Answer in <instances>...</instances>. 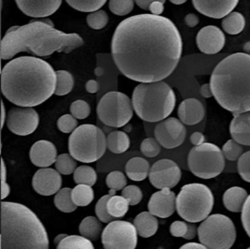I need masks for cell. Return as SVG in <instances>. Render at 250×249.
I'll use <instances>...</instances> for the list:
<instances>
[{"label": "cell", "mask_w": 250, "mask_h": 249, "mask_svg": "<svg viewBox=\"0 0 250 249\" xmlns=\"http://www.w3.org/2000/svg\"><path fill=\"white\" fill-rule=\"evenodd\" d=\"M112 56L128 79L156 83L169 77L182 57V37L170 19L138 14L117 25L112 39Z\"/></svg>", "instance_id": "1"}, {"label": "cell", "mask_w": 250, "mask_h": 249, "mask_svg": "<svg viewBox=\"0 0 250 249\" xmlns=\"http://www.w3.org/2000/svg\"><path fill=\"white\" fill-rule=\"evenodd\" d=\"M57 83V71L38 57H18L2 68V93L9 102L19 107L42 104L55 94Z\"/></svg>", "instance_id": "2"}, {"label": "cell", "mask_w": 250, "mask_h": 249, "mask_svg": "<svg viewBox=\"0 0 250 249\" xmlns=\"http://www.w3.org/2000/svg\"><path fill=\"white\" fill-rule=\"evenodd\" d=\"M83 45L80 35L57 30L50 20L31 21L6 32L1 42V58L9 60L22 52L37 57H49L56 52L69 54Z\"/></svg>", "instance_id": "3"}, {"label": "cell", "mask_w": 250, "mask_h": 249, "mask_svg": "<svg viewBox=\"0 0 250 249\" xmlns=\"http://www.w3.org/2000/svg\"><path fill=\"white\" fill-rule=\"evenodd\" d=\"M210 86L216 102L233 115L250 112V55L224 58L213 70Z\"/></svg>", "instance_id": "4"}, {"label": "cell", "mask_w": 250, "mask_h": 249, "mask_svg": "<svg viewBox=\"0 0 250 249\" xmlns=\"http://www.w3.org/2000/svg\"><path fill=\"white\" fill-rule=\"evenodd\" d=\"M1 249H49L45 227L23 204L1 203Z\"/></svg>", "instance_id": "5"}, {"label": "cell", "mask_w": 250, "mask_h": 249, "mask_svg": "<svg viewBox=\"0 0 250 249\" xmlns=\"http://www.w3.org/2000/svg\"><path fill=\"white\" fill-rule=\"evenodd\" d=\"M132 106L144 121L156 123L166 119L174 110L176 97L165 82L143 83L132 93Z\"/></svg>", "instance_id": "6"}, {"label": "cell", "mask_w": 250, "mask_h": 249, "mask_svg": "<svg viewBox=\"0 0 250 249\" xmlns=\"http://www.w3.org/2000/svg\"><path fill=\"white\" fill-rule=\"evenodd\" d=\"M214 195L203 184H188L184 186L176 197L177 214L189 223L205 220L214 207Z\"/></svg>", "instance_id": "7"}, {"label": "cell", "mask_w": 250, "mask_h": 249, "mask_svg": "<svg viewBox=\"0 0 250 249\" xmlns=\"http://www.w3.org/2000/svg\"><path fill=\"white\" fill-rule=\"evenodd\" d=\"M107 148V138L95 124L78 126L68 139L69 154L80 162L92 163L102 159Z\"/></svg>", "instance_id": "8"}, {"label": "cell", "mask_w": 250, "mask_h": 249, "mask_svg": "<svg viewBox=\"0 0 250 249\" xmlns=\"http://www.w3.org/2000/svg\"><path fill=\"white\" fill-rule=\"evenodd\" d=\"M201 244L208 249H229L236 240V228L228 216L210 215L198 228Z\"/></svg>", "instance_id": "9"}, {"label": "cell", "mask_w": 250, "mask_h": 249, "mask_svg": "<svg viewBox=\"0 0 250 249\" xmlns=\"http://www.w3.org/2000/svg\"><path fill=\"white\" fill-rule=\"evenodd\" d=\"M188 165L195 176L202 179H212L224 170L225 157L222 150L216 145L205 143L190 150Z\"/></svg>", "instance_id": "10"}, {"label": "cell", "mask_w": 250, "mask_h": 249, "mask_svg": "<svg viewBox=\"0 0 250 249\" xmlns=\"http://www.w3.org/2000/svg\"><path fill=\"white\" fill-rule=\"evenodd\" d=\"M97 114L103 124L112 127H122L133 116L132 102L124 93L109 92L99 102Z\"/></svg>", "instance_id": "11"}, {"label": "cell", "mask_w": 250, "mask_h": 249, "mask_svg": "<svg viewBox=\"0 0 250 249\" xmlns=\"http://www.w3.org/2000/svg\"><path fill=\"white\" fill-rule=\"evenodd\" d=\"M104 249H135L138 243V232L134 224L114 220L105 227L102 233Z\"/></svg>", "instance_id": "12"}, {"label": "cell", "mask_w": 250, "mask_h": 249, "mask_svg": "<svg viewBox=\"0 0 250 249\" xmlns=\"http://www.w3.org/2000/svg\"><path fill=\"white\" fill-rule=\"evenodd\" d=\"M39 124L40 115L32 107H15L8 113V128L16 135H30L38 128Z\"/></svg>", "instance_id": "13"}, {"label": "cell", "mask_w": 250, "mask_h": 249, "mask_svg": "<svg viewBox=\"0 0 250 249\" xmlns=\"http://www.w3.org/2000/svg\"><path fill=\"white\" fill-rule=\"evenodd\" d=\"M180 167L171 159H160L150 168L149 181L158 189L172 188L181 180Z\"/></svg>", "instance_id": "14"}, {"label": "cell", "mask_w": 250, "mask_h": 249, "mask_svg": "<svg viewBox=\"0 0 250 249\" xmlns=\"http://www.w3.org/2000/svg\"><path fill=\"white\" fill-rule=\"evenodd\" d=\"M154 135L162 147L173 149L183 145L187 136V129L180 119L169 117L157 124Z\"/></svg>", "instance_id": "15"}, {"label": "cell", "mask_w": 250, "mask_h": 249, "mask_svg": "<svg viewBox=\"0 0 250 249\" xmlns=\"http://www.w3.org/2000/svg\"><path fill=\"white\" fill-rule=\"evenodd\" d=\"M35 191L42 196H52L57 194L62 186L61 173L51 168H42L36 171L32 179Z\"/></svg>", "instance_id": "16"}, {"label": "cell", "mask_w": 250, "mask_h": 249, "mask_svg": "<svg viewBox=\"0 0 250 249\" xmlns=\"http://www.w3.org/2000/svg\"><path fill=\"white\" fill-rule=\"evenodd\" d=\"M197 46L200 51L206 55H215L220 52L225 45V35L215 25L203 27L196 38Z\"/></svg>", "instance_id": "17"}, {"label": "cell", "mask_w": 250, "mask_h": 249, "mask_svg": "<svg viewBox=\"0 0 250 249\" xmlns=\"http://www.w3.org/2000/svg\"><path fill=\"white\" fill-rule=\"evenodd\" d=\"M176 210V195L170 188L154 193L148 202V211L159 218H167Z\"/></svg>", "instance_id": "18"}, {"label": "cell", "mask_w": 250, "mask_h": 249, "mask_svg": "<svg viewBox=\"0 0 250 249\" xmlns=\"http://www.w3.org/2000/svg\"><path fill=\"white\" fill-rule=\"evenodd\" d=\"M23 14L34 18H45L60 8L62 0H15Z\"/></svg>", "instance_id": "19"}, {"label": "cell", "mask_w": 250, "mask_h": 249, "mask_svg": "<svg viewBox=\"0 0 250 249\" xmlns=\"http://www.w3.org/2000/svg\"><path fill=\"white\" fill-rule=\"evenodd\" d=\"M239 0H192L194 8L207 17L220 19L234 10Z\"/></svg>", "instance_id": "20"}, {"label": "cell", "mask_w": 250, "mask_h": 249, "mask_svg": "<svg viewBox=\"0 0 250 249\" xmlns=\"http://www.w3.org/2000/svg\"><path fill=\"white\" fill-rule=\"evenodd\" d=\"M29 158L37 167H50L57 161V147L53 143L45 140L36 142L30 149Z\"/></svg>", "instance_id": "21"}, {"label": "cell", "mask_w": 250, "mask_h": 249, "mask_svg": "<svg viewBox=\"0 0 250 249\" xmlns=\"http://www.w3.org/2000/svg\"><path fill=\"white\" fill-rule=\"evenodd\" d=\"M205 107L196 99H187L178 108V116L183 124L193 125L199 124L205 117Z\"/></svg>", "instance_id": "22"}, {"label": "cell", "mask_w": 250, "mask_h": 249, "mask_svg": "<svg viewBox=\"0 0 250 249\" xmlns=\"http://www.w3.org/2000/svg\"><path fill=\"white\" fill-rule=\"evenodd\" d=\"M229 132L232 140L242 145L250 146V112L233 115Z\"/></svg>", "instance_id": "23"}, {"label": "cell", "mask_w": 250, "mask_h": 249, "mask_svg": "<svg viewBox=\"0 0 250 249\" xmlns=\"http://www.w3.org/2000/svg\"><path fill=\"white\" fill-rule=\"evenodd\" d=\"M249 195L246 189L240 187H232L227 189L223 195V204L225 208L233 213H240L243 210Z\"/></svg>", "instance_id": "24"}, {"label": "cell", "mask_w": 250, "mask_h": 249, "mask_svg": "<svg viewBox=\"0 0 250 249\" xmlns=\"http://www.w3.org/2000/svg\"><path fill=\"white\" fill-rule=\"evenodd\" d=\"M133 224L136 227L138 235L149 238L156 234L159 228L158 218L150 212H143L137 215Z\"/></svg>", "instance_id": "25"}, {"label": "cell", "mask_w": 250, "mask_h": 249, "mask_svg": "<svg viewBox=\"0 0 250 249\" xmlns=\"http://www.w3.org/2000/svg\"><path fill=\"white\" fill-rule=\"evenodd\" d=\"M150 172V165L146 159L143 158L130 159L125 164V174L132 181H143L147 178Z\"/></svg>", "instance_id": "26"}, {"label": "cell", "mask_w": 250, "mask_h": 249, "mask_svg": "<svg viewBox=\"0 0 250 249\" xmlns=\"http://www.w3.org/2000/svg\"><path fill=\"white\" fill-rule=\"evenodd\" d=\"M103 231L101 220L95 216H86L80 223V234L90 241L98 240Z\"/></svg>", "instance_id": "27"}, {"label": "cell", "mask_w": 250, "mask_h": 249, "mask_svg": "<svg viewBox=\"0 0 250 249\" xmlns=\"http://www.w3.org/2000/svg\"><path fill=\"white\" fill-rule=\"evenodd\" d=\"M130 146V140L124 131H113L107 137V147L114 154H122Z\"/></svg>", "instance_id": "28"}, {"label": "cell", "mask_w": 250, "mask_h": 249, "mask_svg": "<svg viewBox=\"0 0 250 249\" xmlns=\"http://www.w3.org/2000/svg\"><path fill=\"white\" fill-rule=\"evenodd\" d=\"M245 26L246 19L240 12H230L222 20V27L228 34H239L244 30Z\"/></svg>", "instance_id": "29"}, {"label": "cell", "mask_w": 250, "mask_h": 249, "mask_svg": "<svg viewBox=\"0 0 250 249\" xmlns=\"http://www.w3.org/2000/svg\"><path fill=\"white\" fill-rule=\"evenodd\" d=\"M72 188L64 187L56 194L54 203L58 210L63 213H72L77 209V205L73 203L71 198Z\"/></svg>", "instance_id": "30"}, {"label": "cell", "mask_w": 250, "mask_h": 249, "mask_svg": "<svg viewBox=\"0 0 250 249\" xmlns=\"http://www.w3.org/2000/svg\"><path fill=\"white\" fill-rule=\"evenodd\" d=\"M73 203L78 207H84L91 204L94 200V191L90 186L78 185L71 191Z\"/></svg>", "instance_id": "31"}, {"label": "cell", "mask_w": 250, "mask_h": 249, "mask_svg": "<svg viewBox=\"0 0 250 249\" xmlns=\"http://www.w3.org/2000/svg\"><path fill=\"white\" fill-rule=\"evenodd\" d=\"M57 249H95L91 241L79 235H68L57 246Z\"/></svg>", "instance_id": "32"}, {"label": "cell", "mask_w": 250, "mask_h": 249, "mask_svg": "<svg viewBox=\"0 0 250 249\" xmlns=\"http://www.w3.org/2000/svg\"><path fill=\"white\" fill-rule=\"evenodd\" d=\"M129 204L123 196L114 195L110 198L107 204L108 213L114 218H121L125 216L128 211Z\"/></svg>", "instance_id": "33"}, {"label": "cell", "mask_w": 250, "mask_h": 249, "mask_svg": "<svg viewBox=\"0 0 250 249\" xmlns=\"http://www.w3.org/2000/svg\"><path fill=\"white\" fill-rule=\"evenodd\" d=\"M97 179L98 175L96 170L86 165L77 167L73 172V180L78 185H87L92 187L96 184Z\"/></svg>", "instance_id": "34"}, {"label": "cell", "mask_w": 250, "mask_h": 249, "mask_svg": "<svg viewBox=\"0 0 250 249\" xmlns=\"http://www.w3.org/2000/svg\"><path fill=\"white\" fill-rule=\"evenodd\" d=\"M57 89L55 94L57 96L68 95V93L71 92L74 85L73 76L67 70H57Z\"/></svg>", "instance_id": "35"}, {"label": "cell", "mask_w": 250, "mask_h": 249, "mask_svg": "<svg viewBox=\"0 0 250 249\" xmlns=\"http://www.w3.org/2000/svg\"><path fill=\"white\" fill-rule=\"evenodd\" d=\"M68 5L82 12H94L99 11L105 5L107 0H66Z\"/></svg>", "instance_id": "36"}, {"label": "cell", "mask_w": 250, "mask_h": 249, "mask_svg": "<svg viewBox=\"0 0 250 249\" xmlns=\"http://www.w3.org/2000/svg\"><path fill=\"white\" fill-rule=\"evenodd\" d=\"M115 194V190L114 189H110V192L108 195H105L102 197L98 203L96 204V207H95V213L97 215V217L103 222V223H110L112 221H114V218L112 215H110L108 213V210H107V204H108V201L110 200L111 197L114 196Z\"/></svg>", "instance_id": "37"}, {"label": "cell", "mask_w": 250, "mask_h": 249, "mask_svg": "<svg viewBox=\"0 0 250 249\" xmlns=\"http://www.w3.org/2000/svg\"><path fill=\"white\" fill-rule=\"evenodd\" d=\"M56 169L63 175H69L77 169V162L70 154H62L57 157Z\"/></svg>", "instance_id": "38"}, {"label": "cell", "mask_w": 250, "mask_h": 249, "mask_svg": "<svg viewBox=\"0 0 250 249\" xmlns=\"http://www.w3.org/2000/svg\"><path fill=\"white\" fill-rule=\"evenodd\" d=\"M109 22V16L107 12L103 10H99L97 12H90V14L86 17V23L89 27L95 30L103 29L107 25Z\"/></svg>", "instance_id": "39"}, {"label": "cell", "mask_w": 250, "mask_h": 249, "mask_svg": "<svg viewBox=\"0 0 250 249\" xmlns=\"http://www.w3.org/2000/svg\"><path fill=\"white\" fill-rule=\"evenodd\" d=\"M134 7V0H110L109 9L115 15L125 16L130 13Z\"/></svg>", "instance_id": "40"}, {"label": "cell", "mask_w": 250, "mask_h": 249, "mask_svg": "<svg viewBox=\"0 0 250 249\" xmlns=\"http://www.w3.org/2000/svg\"><path fill=\"white\" fill-rule=\"evenodd\" d=\"M106 185L110 189L115 191L123 190L126 186V177L123 172L114 170L107 175Z\"/></svg>", "instance_id": "41"}, {"label": "cell", "mask_w": 250, "mask_h": 249, "mask_svg": "<svg viewBox=\"0 0 250 249\" xmlns=\"http://www.w3.org/2000/svg\"><path fill=\"white\" fill-rule=\"evenodd\" d=\"M223 155L225 159L229 161H235L240 159V157L244 154V149L242 145L235 142L234 140H229L222 148Z\"/></svg>", "instance_id": "42"}, {"label": "cell", "mask_w": 250, "mask_h": 249, "mask_svg": "<svg viewBox=\"0 0 250 249\" xmlns=\"http://www.w3.org/2000/svg\"><path fill=\"white\" fill-rule=\"evenodd\" d=\"M161 151L159 142L154 138H146L141 144V152L147 158H155Z\"/></svg>", "instance_id": "43"}, {"label": "cell", "mask_w": 250, "mask_h": 249, "mask_svg": "<svg viewBox=\"0 0 250 249\" xmlns=\"http://www.w3.org/2000/svg\"><path fill=\"white\" fill-rule=\"evenodd\" d=\"M69 110H70V113L76 119H81V120L87 118L91 112L89 104L82 100H78L76 102H72Z\"/></svg>", "instance_id": "44"}, {"label": "cell", "mask_w": 250, "mask_h": 249, "mask_svg": "<svg viewBox=\"0 0 250 249\" xmlns=\"http://www.w3.org/2000/svg\"><path fill=\"white\" fill-rule=\"evenodd\" d=\"M77 125V119L72 114H64L57 120V127L63 133H72Z\"/></svg>", "instance_id": "45"}, {"label": "cell", "mask_w": 250, "mask_h": 249, "mask_svg": "<svg viewBox=\"0 0 250 249\" xmlns=\"http://www.w3.org/2000/svg\"><path fill=\"white\" fill-rule=\"evenodd\" d=\"M122 196L125 198L129 205H137L140 204L143 199V192L137 186H127L122 190Z\"/></svg>", "instance_id": "46"}, {"label": "cell", "mask_w": 250, "mask_h": 249, "mask_svg": "<svg viewBox=\"0 0 250 249\" xmlns=\"http://www.w3.org/2000/svg\"><path fill=\"white\" fill-rule=\"evenodd\" d=\"M238 172L244 181L250 183V151L244 153L238 159Z\"/></svg>", "instance_id": "47"}, {"label": "cell", "mask_w": 250, "mask_h": 249, "mask_svg": "<svg viewBox=\"0 0 250 249\" xmlns=\"http://www.w3.org/2000/svg\"><path fill=\"white\" fill-rule=\"evenodd\" d=\"M188 223L184 221H174L170 227V232L174 237H185L188 233Z\"/></svg>", "instance_id": "48"}, {"label": "cell", "mask_w": 250, "mask_h": 249, "mask_svg": "<svg viewBox=\"0 0 250 249\" xmlns=\"http://www.w3.org/2000/svg\"><path fill=\"white\" fill-rule=\"evenodd\" d=\"M242 224L247 231L248 235L250 237V195L248 197L246 203L244 204L243 210H242V215H241Z\"/></svg>", "instance_id": "49"}, {"label": "cell", "mask_w": 250, "mask_h": 249, "mask_svg": "<svg viewBox=\"0 0 250 249\" xmlns=\"http://www.w3.org/2000/svg\"><path fill=\"white\" fill-rule=\"evenodd\" d=\"M149 11L151 12V14L154 15H160L163 11H164V3L160 2V1H155L150 5Z\"/></svg>", "instance_id": "50"}, {"label": "cell", "mask_w": 250, "mask_h": 249, "mask_svg": "<svg viewBox=\"0 0 250 249\" xmlns=\"http://www.w3.org/2000/svg\"><path fill=\"white\" fill-rule=\"evenodd\" d=\"M205 135L202 132H194L190 136V142L194 146H198L205 144Z\"/></svg>", "instance_id": "51"}, {"label": "cell", "mask_w": 250, "mask_h": 249, "mask_svg": "<svg viewBox=\"0 0 250 249\" xmlns=\"http://www.w3.org/2000/svg\"><path fill=\"white\" fill-rule=\"evenodd\" d=\"M199 17L194 13H189L185 17V23L189 27L196 26L199 23Z\"/></svg>", "instance_id": "52"}, {"label": "cell", "mask_w": 250, "mask_h": 249, "mask_svg": "<svg viewBox=\"0 0 250 249\" xmlns=\"http://www.w3.org/2000/svg\"><path fill=\"white\" fill-rule=\"evenodd\" d=\"M134 1H135V3H136L137 5H138L141 9H143V10H145V11H149L150 5H151L153 2H155V1H160V2H162V3L165 4V1H166V0H134Z\"/></svg>", "instance_id": "53"}, {"label": "cell", "mask_w": 250, "mask_h": 249, "mask_svg": "<svg viewBox=\"0 0 250 249\" xmlns=\"http://www.w3.org/2000/svg\"><path fill=\"white\" fill-rule=\"evenodd\" d=\"M85 89H86V91H87L88 93H90V94L97 93L98 90H99V83H98V82L95 81V80L88 81V82L86 83V84H85Z\"/></svg>", "instance_id": "54"}, {"label": "cell", "mask_w": 250, "mask_h": 249, "mask_svg": "<svg viewBox=\"0 0 250 249\" xmlns=\"http://www.w3.org/2000/svg\"><path fill=\"white\" fill-rule=\"evenodd\" d=\"M197 234V228L193 224L188 223V233L187 235L184 237L186 240H192L194 238L196 237Z\"/></svg>", "instance_id": "55"}, {"label": "cell", "mask_w": 250, "mask_h": 249, "mask_svg": "<svg viewBox=\"0 0 250 249\" xmlns=\"http://www.w3.org/2000/svg\"><path fill=\"white\" fill-rule=\"evenodd\" d=\"M179 249H208L203 244L199 243H188L182 246Z\"/></svg>", "instance_id": "56"}, {"label": "cell", "mask_w": 250, "mask_h": 249, "mask_svg": "<svg viewBox=\"0 0 250 249\" xmlns=\"http://www.w3.org/2000/svg\"><path fill=\"white\" fill-rule=\"evenodd\" d=\"M201 94L205 98H211L213 96L210 83H205L204 85H202V87H201Z\"/></svg>", "instance_id": "57"}, {"label": "cell", "mask_w": 250, "mask_h": 249, "mask_svg": "<svg viewBox=\"0 0 250 249\" xmlns=\"http://www.w3.org/2000/svg\"><path fill=\"white\" fill-rule=\"evenodd\" d=\"M2 119H1V127L4 126L5 124V121H6V111H5V106H4V103L2 102Z\"/></svg>", "instance_id": "58"}, {"label": "cell", "mask_w": 250, "mask_h": 249, "mask_svg": "<svg viewBox=\"0 0 250 249\" xmlns=\"http://www.w3.org/2000/svg\"><path fill=\"white\" fill-rule=\"evenodd\" d=\"M68 235L67 234H65V233H62V234H59V235H57V237H56V239H55V244L56 245H58L63 239L65 237H67Z\"/></svg>", "instance_id": "59"}, {"label": "cell", "mask_w": 250, "mask_h": 249, "mask_svg": "<svg viewBox=\"0 0 250 249\" xmlns=\"http://www.w3.org/2000/svg\"><path fill=\"white\" fill-rule=\"evenodd\" d=\"M169 1L172 3V4H174V5H181V4L186 3L188 0H169Z\"/></svg>", "instance_id": "60"}, {"label": "cell", "mask_w": 250, "mask_h": 249, "mask_svg": "<svg viewBox=\"0 0 250 249\" xmlns=\"http://www.w3.org/2000/svg\"><path fill=\"white\" fill-rule=\"evenodd\" d=\"M244 51L246 52V54L250 55V42H247V43L245 44V46H244Z\"/></svg>", "instance_id": "61"}, {"label": "cell", "mask_w": 250, "mask_h": 249, "mask_svg": "<svg viewBox=\"0 0 250 249\" xmlns=\"http://www.w3.org/2000/svg\"><path fill=\"white\" fill-rule=\"evenodd\" d=\"M250 249V248H249V249Z\"/></svg>", "instance_id": "62"}]
</instances>
